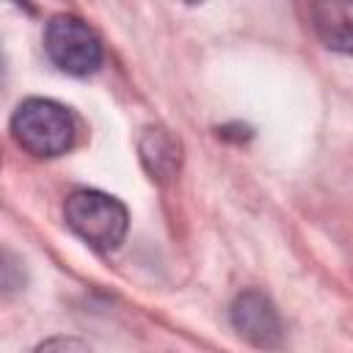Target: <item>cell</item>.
<instances>
[{
	"mask_svg": "<svg viewBox=\"0 0 353 353\" xmlns=\"http://www.w3.org/2000/svg\"><path fill=\"white\" fill-rule=\"evenodd\" d=\"M11 138L33 157H61L74 143V119L69 108L52 99L30 97L11 116Z\"/></svg>",
	"mask_w": 353,
	"mask_h": 353,
	"instance_id": "obj_1",
	"label": "cell"
},
{
	"mask_svg": "<svg viewBox=\"0 0 353 353\" xmlns=\"http://www.w3.org/2000/svg\"><path fill=\"white\" fill-rule=\"evenodd\" d=\"M63 221L85 245L97 251H113L130 226L127 207L116 196L94 188H80L66 196Z\"/></svg>",
	"mask_w": 353,
	"mask_h": 353,
	"instance_id": "obj_2",
	"label": "cell"
},
{
	"mask_svg": "<svg viewBox=\"0 0 353 353\" xmlns=\"http://www.w3.org/2000/svg\"><path fill=\"white\" fill-rule=\"evenodd\" d=\"M47 58L72 77H88L102 66V41L97 30L74 14H55L44 28Z\"/></svg>",
	"mask_w": 353,
	"mask_h": 353,
	"instance_id": "obj_3",
	"label": "cell"
},
{
	"mask_svg": "<svg viewBox=\"0 0 353 353\" xmlns=\"http://www.w3.org/2000/svg\"><path fill=\"white\" fill-rule=\"evenodd\" d=\"M232 328L259 350H279L284 342V325L276 303L259 290H243L229 306Z\"/></svg>",
	"mask_w": 353,
	"mask_h": 353,
	"instance_id": "obj_4",
	"label": "cell"
},
{
	"mask_svg": "<svg viewBox=\"0 0 353 353\" xmlns=\"http://www.w3.org/2000/svg\"><path fill=\"white\" fill-rule=\"evenodd\" d=\"M138 157L146 174L154 182H168L176 176L179 163H182V143L179 138L165 130L163 124H149L141 130L138 138Z\"/></svg>",
	"mask_w": 353,
	"mask_h": 353,
	"instance_id": "obj_5",
	"label": "cell"
},
{
	"mask_svg": "<svg viewBox=\"0 0 353 353\" xmlns=\"http://www.w3.org/2000/svg\"><path fill=\"white\" fill-rule=\"evenodd\" d=\"M309 28L334 52L353 55V3H309Z\"/></svg>",
	"mask_w": 353,
	"mask_h": 353,
	"instance_id": "obj_6",
	"label": "cell"
},
{
	"mask_svg": "<svg viewBox=\"0 0 353 353\" xmlns=\"http://www.w3.org/2000/svg\"><path fill=\"white\" fill-rule=\"evenodd\" d=\"M33 353H91V347L74 336H50L41 345H36Z\"/></svg>",
	"mask_w": 353,
	"mask_h": 353,
	"instance_id": "obj_7",
	"label": "cell"
}]
</instances>
